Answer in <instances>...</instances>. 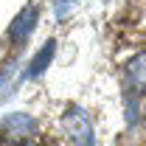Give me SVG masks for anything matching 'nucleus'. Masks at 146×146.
Masks as SVG:
<instances>
[{"label": "nucleus", "instance_id": "obj_7", "mask_svg": "<svg viewBox=\"0 0 146 146\" xmlns=\"http://www.w3.org/2000/svg\"><path fill=\"white\" fill-rule=\"evenodd\" d=\"M11 70H14V65H6V68L0 70V96H3V90H6L9 82H11Z\"/></svg>", "mask_w": 146, "mask_h": 146}, {"label": "nucleus", "instance_id": "obj_5", "mask_svg": "<svg viewBox=\"0 0 146 146\" xmlns=\"http://www.w3.org/2000/svg\"><path fill=\"white\" fill-rule=\"evenodd\" d=\"M54 51H56V42H54V39H48V42L39 48V54L31 59V65H28L25 76H31V79H34V76H39V73H42L48 65H51V59H54Z\"/></svg>", "mask_w": 146, "mask_h": 146}, {"label": "nucleus", "instance_id": "obj_3", "mask_svg": "<svg viewBox=\"0 0 146 146\" xmlns=\"http://www.w3.org/2000/svg\"><path fill=\"white\" fill-rule=\"evenodd\" d=\"M34 23H36V9L34 6H28V9H23L17 17L11 20V25H9V42H25L31 31H34Z\"/></svg>", "mask_w": 146, "mask_h": 146}, {"label": "nucleus", "instance_id": "obj_2", "mask_svg": "<svg viewBox=\"0 0 146 146\" xmlns=\"http://www.w3.org/2000/svg\"><path fill=\"white\" fill-rule=\"evenodd\" d=\"M36 132V121L25 112H11L3 118L0 124V135L11 143H28V138Z\"/></svg>", "mask_w": 146, "mask_h": 146}, {"label": "nucleus", "instance_id": "obj_1", "mask_svg": "<svg viewBox=\"0 0 146 146\" xmlns=\"http://www.w3.org/2000/svg\"><path fill=\"white\" fill-rule=\"evenodd\" d=\"M62 124H65V129H68V135H70V141L76 146H93L96 143V132H93V124H90V118H87L84 110L70 107L65 112Z\"/></svg>", "mask_w": 146, "mask_h": 146}, {"label": "nucleus", "instance_id": "obj_4", "mask_svg": "<svg viewBox=\"0 0 146 146\" xmlns=\"http://www.w3.org/2000/svg\"><path fill=\"white\" fill-rule=\"evenodd\" d=\"M127 82L135 93H146V54L135 56L127 65Z\"/></svg>", "mask_w": 146, "mask_h": 146}, {"label": "nucleus", "instance_id": "obj_6", "mask_svg": "<svg viewBox=\"0 0 146 146\" xmlns=\"http://www.w3.org/2000/svg\"><path fill=\"white\" fill-rule=\"evenodd\" d=\"M76 6H79V0H54V11H56V17H68Z\"/></svg>", "mask_w": 146, "mask_h": 146}]
</instances>
